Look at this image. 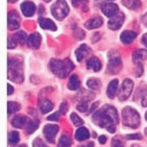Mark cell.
<instances>
[{
	"label": "cell",
	"mask_w": 147,
	"mask_h": 147,
	"mask_svg": "<svg viewBox=\"0 0 147 147\" xmlns=\"http://www.w3.org/2000/svg\"><path fill=\"white\" fill-rule=\"evenodd\" d=\"M67 111H68V106H67L66 101H64L63 104H61V106H60V109H59V112H60L61 114H65V113H66Z\"/></svg>",
	"instance_id": "d590c367"
},
{
	"label": "cell",
	"mask_w": 147,
	"mask_h": 147,
	"mask_svg": "<svg viewBox=\"0 0 147 147\" xmlns=\"http://www.w3.org/2000/svg\"><path fill=\"white\" fill-rule=\"evenodd\" d=\"M94 144L93 142H88V145H84V146H80V147H93Z\"/></svg>",
	"instance_id": "f6af8a7d"
},
{
	"label": "cell",
	"mask_w": 147,
	"mask_h": 147,
	"mask_svg": "<svg viewBox=\"0 0 147 147\" xmlns=\"http://www.w3.org/2000/svg\"><path fill=\"white\" fill-rule=\"evenodd\" d=\"M8 79L21 84L24 81L22 74V63L19 58H8Z\"/></svg>",
	"instance_id": "3957f363"
},
{
	"label": "cell",
	"mask_w": 147,
	"mask_h": 147,
	"mask_svg": "<svg viewBox=\"0 0 147 147\" xmlns=\"http://www.w3.org/2000/svg\"><path fill=\"white\" fill-rule=\"evenodd\" d=\"M74 33H76V35H78V33H79V39H84L85 33H84L82 31H80L79 28H78V30H77V28H74Z\"/></svg>",
	"instance_id": "ab89813d"
},
{
	"label": "cell",
	"mask_w": 147,
	"mask_h": 147,
	"mask_svg": "<svg viewBox=\"0 0 147 147\" xmlns=\"http://www.w3.org/2000/svg\"><path fill=\"white\" fill-rule=\"evenodd\" d=\"M125 20V14L122 12H118L115 16H113L108 21V27L111 30H119Z\"/></svg>",
	"instance_id": "9c48e42d"
},
{
	"label": "cell",
	"mask_w": 147,
	"mask_h": 147,
	"mask_svg": "<svg viewBox=\"0 0 147 147\" xmlns=\"http://www.w3.org/2000/svg\"><path fill=\"white\" fill-rule=\"evenodd\" d=\"M8 1H9V3H16L17 0H8Z\"/></svg>",
	"instance_id": "7dc6e473"
},
{
	"label": "cell",
	"mask_w": 147,
	"mask_h": 147,
	"mask_svg": "<svg viewBox=\"0 0 147 147\" xmlns=\"http://www.w3.org/2000/svg\"><path fill=\"white\" fill-rule=\"evenodd\" d=\"M137 38V33L136 32H133V31H125V32H122L121 35H120V40L122 44H131L134 39Z\"/></svg>",
	"instance_id": "2e32d148"
},
{
	"label": "cell",
	"mask_w": 147,
	"mask_h": 147,
	"mask_svg": "<svg viewBox=\"0 0 147 147\" xmlns=\"http://www.w3.org/2000/svg\"><path fill=\"white\" fill-rule=\"evenodd\" d=\"M39 13H44V7L42 6L39 7Z\"/></svg>",
	"instance_id": "bcb514c9"
},
{
	"label": "cell",
	"mask_w": 147,
	"mask_h": 147,
	"mask_svg": "<svg viewBox=\"0 0 147 147\" xmlns=\"http://www.w3.org/2000/svg\"><path fill=\"white\" fill-rule=\"evenodd\" d=\"M122 4L129 9H138L141 7L140 0H122Z\"/></svg>",
	"instance_id": "d4e9b609"
},
{
	"label": "cell",
	"mask_w": 147,
	"mask_h": 147,
	"mask_svg": "<svg viewBox=\"0 0 147 147\" xmlns=\"http://www.w3.org/2000/svg\"><path fill=\"white\" fill-rule=\"evenodd\" d=\"M101 25H102V19L100 17H94L85 24V26H86V28H88V30H94L96 27H100Z\"/></svg>",
	"instance_id": "ffe728a7"
},
{
	"label": "cell",
	"mask_w": 147,
	"mask_h": 147,
	"mask_svg": "<svg viewBox=\"0 0 147 147\" xmlns=\"http://www.w3.org/2000/svg\"><path fill=\"white\" fill-rule=\"evenodd\" d=\"M53 102L51 100H48V99H45V100H41L39 101V108H40V111L41 113H48L50 111H52L53 109Z\"/></svg>",
	"instance_id": "7402d4cb"
},
{
	"label": "cell",
	"mask_w": 147,
	"mask_h": 147,
	"mask_svg": "<svg viewBox=\"0 0 147 147\" xmlns=\"http://www.w3.org/2000/svg\"><path fill=\"white\" fill-rule=\"evenodd\" d=\"M71 138L67 136V134H63L59 139V144H58V147H71Z\"/></svg>",
	"instance_id": "4316f807"
},
{
	"label": "cell",
	"mask_w": 147,
	"mask_h": 147,
	"mask_svg": "<svg viewBox=\"0 0 147 147\" xmlns=\"http://www.w3.org/2000/svg\"><path fill=\"white\" fill-rule=\"evenodd\" d=\"M7 91H8V93H7L8 95H11V94H13V92H14V88H13V87H12V86H11V84H8V85H7Z\"/></svg>",
	"instance_id": "b9f144b4"
},
{
	"label": "cell",
	"mask_w": 147,
	"mask_h": 147,
	"mask_svg": "<svg viewBox=\"0 0 147 147\" xmlns=\"http://www.w3.org/2000/svg\"><path fill=\"white\" fill-rule=\"evenodd\" d=\"M20 109V105L16 101H8L7 104V111H8V115H11L12 113H16Z\"/></svg>",
	"instance_id": "f546056e"
},
{
	"label": "cell",
	"mask_w": 147,
	"mask_h": 147,
	"mask_svg": "<svg viewBox=\"0 0 147 147\" xmlns=\"http://www.w3.org/2000/svg\"><path fill=\"white\" fill-rule=\"evenodd\" d=\"M141 41H142V44L147 47V34H144V36H142V39H141Z\"/></svg>",
	"instance_id": "ee69618b"
},
{
	"label": "cell",
	"mask_w": 147,
	"mask_h": 147,
	"mask_svg": "<svg viewBox=\"0 0 147 147\" xmlns=\"http://www.w3.org/2000/svg\"><path fill=\"white\" fill-rule=\"evenodd\" d=\"M141 22H142L144 25L147 27V12H146V13L142 16V18H141Z\"/></svg>",
	"instance_id": "60d3db41"
},
{
	"label": "cell",
	"mask_w": 147,
	"mask_h": 147,
	"mask_svg": "<svg viewBox=\"0 0 147 147\" xmlns=\"http://www.w3.org/2000/svg\"><path fill=\"white\" fill-rule=\"evenodd\" d=\"M112 146H113V147H125V146H124V144L121 142V140L115 139V138L112 140Z\"/></svg>",
	"instance_id": "74e56055"
},
{
	"label": "cell",
	"mask_w": 147,
	"mask_h": 147,
	"mask_svg": "<svg viewBox=\"0 0 147 147\" xmlns=\"http://www.w3.org/2000/svg\"><path fill=\"white\" fill-rule=\"evenodd\" d=\"M61 115V113L58 111V112H55L54 114H52V115H50V117H48V120H50V121H55V120H58L59 119V117Z\"/></svg>",
	"instance_id": "f35d334b"
},
{
	"label": "cell",
	"mask_w": 147,
	"mask_h": 147,
	"mask_svg": "<svg viewBox=\"0 0 147 147\" xmlns=\"http://www.w3.org/2000/svg\"><path fill=\"white\" fill-rule=\"evenodd\" d=\"M28 122H30V119H27L25 115H17L13 118V120H12V125H13L14 127L17 128H25L27 127L28 125Z\"/></svg>",
	"instance_id": "7c38bea8"
},
{
	"label": "cell",
	"mask_w": 147,
	"mask_h": 147,
	"mask_svg": "<svg viewBox=\"0 0 147 147\" xmlns=\"http://www.w3.org/2000/svg\"><path fill=\"white\" fill-rule=\"evenodd\" d=\"M41 44V36L38 34V33H33L28 36V39H27V45L33 48V50H38L39 46Z\"/></svg>",
	"instance_id": "5bb4252c"
},
{
	"label": "cell",
	"mask_w": 147,
	"mask_h": 147,
	"mask_svg": "<svg viewBox=\"0 0 147 147\" xmlns=\"http://www.w3.org/2000/svg\"><path fill=\"white\" fill-rule=\"evenodd\" d=\"M122 122L131 128H138L140 125V115L132 107H125L122 109Z\"/></svg>",
	"instance_id": "277c9868"
},
{
	"label": "cell",
	"mask_w": 147,
	"mask_h": 147,
	"mask_svg": "<svg viewBox=\"0 0 147 147\" xmlns=\"http://www.w3.org/2000/svg\"><path fill=\"white\" fill-rule=\"evenodd\" d=\"M90 138V132L87 128L85 127H80L76 131V139L78 141H84V140H87Z\"/></svg>",
	"instance_id": "44dd1931"
},
{
	"label": "cell",
	"mask_w": 147,
	"mask_h": 147,
	"mask_svg": "<svg viewBox=\"0 0 147 147\" xmlns=\"http://www.w3.org/2000/svg\"><path fill=\"white\" fill-rule=\"evenodd\" d=\"M7 22H8V28L9 30H17L20 26V18H19V14L16 11H12L8 13Z\"/></svg>",
	"instance_id": "8fae6325"
},
{
	"label": "cell",
	"mask_w": 147,
	"mask_h": 147,
	"mask_svg": "<svg viewBox=\"0 0 147 147\" xmlns=\"http://www.w3.org/2000/svg\"><path fill=\"white\" fill-rule=\"evenodd\" d=\"M67 86H68V90H71V91L78 90L80 87V80H79V78L77 76H71Z\"/></svg>",
	"instance_id": "cb8c5ba5"
},
{
	"label": "cell",
	"mask_w": 147,
	"mask_h": 147,
	"mask_svg": "<svg viewBox=\"0 0 147 147\" xmlns=\"http://www.w3.org/2000/svg\"><path fill=\"white\" fill-rule=\"evenodd\" d=\"M101 9H102V13L108 18H112L113 16H115L119 12V7L115 4H112V3L102 4L101 5Z\"/></svg>",
	"instance_id": "30bf717a"
},
{
	"label": "cell",
	"mask_w": 147,
	"mask_h": 147,
	"mask_svg": "<svg viewBox=\"0 0 147 147\" xmlns=\"http://www.w3.org/2000/svg\"><path fill=\"white\" fill-rule=\"evenodd\" d=\"M21 12L25 17H32L35 13V5L31 1H24L21 4Z\"/></svg>",
	"instance_id": "4fadbf2b"
},
{
	"label": "cell",
	"mask_w": 147,
	"mask_h": 147,
	"mask_svg": "<svg viewBox=\"0 0 147 147\" xmlns=\"http://www.w3.org/2000/svg\"><path fill=\"white\" fill-rule=\"evenodd\" d=\"M118 87H119L118 79H114V80H112L111 82H109L108 87H107V95H108V98H111V99L115 98V94L118 92Z\"/></svg>",
	"instance_id": "ac0fdd59"
},
{
	"label": "cell",
	"mask_w": 147,
	"mask_h": 147,
	"mask_svg": "<svg viewBox=\"0 0 147 147\" xmlns=\"http://www.w3.org/2000/svg\"><path fill=\"white\" fill-rule=\"evenodd\" d=\"M44 137L46 138V140L48 142L53 144L55 140V136L59 132V126L58 125H52V124H48L44 127Z\"/></svg>",
	"instance_id": "ba28073f"
},
{
	"label": "cell",
	"mask_w": 147,
	"mask_h": 147,
	"mask_svg": "<svg viewBox=\"0 0 147 147\" xmlns=\"http://www.w3.org/2000/svg\"><path fill=\"white\" fill-rule=\"evenodd\" d=\"M133 90V81L131 79H125L122 81V85L120 87V92H119V100L120 101H125L127 100Z\"/></svg>",
	"instance_id": "52a82bcc"
},
{
	"label": "cell",
	"mask_w": 147,
	"mask_h": 147,
	"mask_svg": "<svg viewBox=\"0 0 147 147\" xmlns=\"http://www.w3.org/2000/svg\"><path fill=\"white\" fill-rule=\"evenodd\" d=\"M132 147H140V146H139V145H133Z\"/></svg>",
	"instance_id": "c3c4849f"
},
{
	"label": "cell",
	"mask_w": 147,
	"mask_h": 147,
	"mask_svg": "<svg viewBox=\"0 0 147 147\" xmlns=\"http://www.w3.org/2000/svg\"><path fill=\"white\" fill-rule=\"evenodd\" d=\"M19 140H20V137H19V133L17 131H13V132H11L8 134V144L11 146L17 145L19 142Z\"/></svg>",
	"instance_id": "83f0119b"
},
{
	"label": "cell",
	"mask_w": 147,
	"mask_h": 147,
	"mask_svg": "<svg viewBox=\"0 0 147 147\" xmlns=\"http://www.w3.org/2000/svg\"><path fill=\"white\" fill-rule=\"evenodd\" d=\"M91 52H92L91 48H90L87 45H81V46H79L78 50L76 51V55H77L78 61H82Z\"/></svg>",
	"instance_id": "9a60e30c"
},
{
	"label": "cell",
	"mask_w": 147,
	"mask_h": 147,
	"mask_svg": "<svg viewBox=\"0 0 147 147\" xmlns=\"http://www.w3.org/2000/svg\"><path fill=\"white\" fill-rule=\"evenodd\" d=\"M20 147H26V146H20Z\"/></svg>",
	"instance_id": "f5cc1de1"
},
{
	"label": "cell",
	"mask_w": 147,
	"mask_h": 147,
	"mask_svg": "<svg viewBox=\"0 0 147 147\" xmlns=\"http://www.w3.org/2000/svg\"><path fill=\"white\" fill-rule=\"evenodd\" d=\"M101 86L100 84V80H98L95 78H91L87 80V87L91 88V90H99Z\"/></svg>",
	"instance_id": "f1b7e54d"
},
{
	"label": "cell",
	"mask_w": 147,
	"mask_h": 147,
	"mask_svg": "<svg viewBox=\"0 0 147 147\" xmlns=\"http://www.w3.org/2000/svg\"><path fill=\"white\" fill-rule=\"evenodd\" d=\"M44 1H51V0H44Z\"/></svg>",
	"instance_id": "f907efd6"
},
{
	"label": "cell",
	"mask_w": 147,
	"mask_h": 147,
	"mask_svg": "<svg viewBox=\"0 0 147 147\" xmlns=\"http://www.w3.org/2000/svg\"><path fill=\"white\" fill-rule=\"evenodd\" d=\"M52 14L58 20H63L68 14V5L65 0H57L52 6Z\"/></svg>",
	"instance_id": "5b68a950"
},
{
	"label": "cell",
	"mask_w": 147,
	"mask_h": 147,
	"mask_svg": "<svg viewBox=\"0 0 147 147\" xmlns=\"http://www.w3.org/2000/svg\"><path fill=\"white\" fill-rule=\"evenodd\" d=\"M122 67V63L118 52L111 51L108 53V72L111 74H117Z\"/></svg>",
	"instance_id": "8992f818"
},
{
	"label": "cell",
	"mask_w": 147,
	"mask_h": 147,
	"mask_svg": "<svg viewBox=\"0 0 147 147\" xmlns=\"http://www.w3.org/2000/svg\"><path fill=\"white\" fill-rule=\"evenodd\" d=\"M38 125H39V122L36 121V120H30L28 125H27V127H26V132H27L28 134L33 133L36 128H38Z\"/></svg>",
	"instance_id": "4dcf8cb0"
},
{
	"label": "cell",
	"mask_w": 147,
	"mask_h": 147,
	"mask_svg": "<svg viewBox=\"0 0 147 147\" xmlns=\"http://www.w3.org/2000/svg\"><path fill=\"white\" fill-rule=\"evenodd\" d=\"M71 120L73 122V125H76V126H81L84 124L82 119L80 117H78V114H76V113H72L71 114Z\"/></svg>",
	"instance_id": "1f68e13d"
},
{
	"label": "cell",
	"mask_w": 147,
	"mask_h": 147,
	"mask_svg": "<svg viewBox=\"0 0 147 147\" xmlns=\"http://www.w3.org/2000/svg\"><path fill=\"white\" fill-rule=\"evenodd\" d=\"M92 118H93L94 124H96L98 126L107 129L109 133L115 132L117 124L119 121V117H118L117 109L113 106H111V105L104 106L101 109L96 111Z\"/></svg>",
	"instance_id": "6da1fadb"
},
{
	"label": "cell",
	"mask_w": 147,
	"mask_h": 147,
	"mask_svg": "<svg viewBox=\"0 0 147 147\" xmlns=\"http://www.w3.org/2000/svg\"><path fill=\"white\" fill-rule=\"evenodd\" d=\"M38 22H39L40 27H42L44 30H51V31H55L57 30L55 24L52 20H50V19H46V18H41L40 17Z\"/></svg>",
	"instance_id": "d6986e66"
},
{
	"label": "cell",
	"mask_w": 147,
	"mask_h": 147,
	"mask_svg": "<svg viewBox=\"0 0 147 147\" xmlns=\"http://www.w3.org/2000/svg\"><path fill=\"white\" fill-rule=\"evenodd\" d=\"M106 1H113V0H106Z\"/></svg>",
	"instance_id": "816d5d0a"
},
{
	"label": "cell",
	"mask_w": 147,
	"mask_h": 147,
	"mask_svg": "<svg viewBox=\"0 0 147 147\" xmlns=\"http://www.w3.org/2000/svg\"><path fill=\"white\" fill-rule=\"evenodd\" d=\"M72 4L76 7H80L82 6V11L87 9V0H72Z\"/></svg>",
	"instance_id": "d6a6232c"
},
{
	"label": "cell",
	"mask_w": 147,
	"mask_h": 147,
	"mask_svg": "<svg viewBox=\"0 0 147 147\" xmlns=\"http://www.w3.org/2000/svg\"><path fill=\"white\" fill-rule=\"evenodd\" d=\"M142 60H147V51L137 50L133 53V61H136V63H141Z\"/></svg>",
	"instance_id": "603a6c76"
},
{
	"label": "cell",
	"mask_w": 147,
	"mask_h": 147,
	"mask_svg": "<svg viewBox=\"0 0 147 147\" xmlns=\"http://www.w3.org/2000/svg\"><path fill=\"white\" fill-rule=\"evenodd\" d=\"M106 140H107V139H106L105 136H100V137H99V142H100V144H105Z\"/></svg>",
	"instance_id": "7bdbcfd3"
},
{
	"label": "cell",
	"mask_w": 147,
	"mask_h": 147,
	"mask_svg": "<svg viewBox=\"0 0 147 147\" xmlns=\"http://www.w3.org/2000/svg\"><path fill=\"white\" fill-rule=\"evenodd\" d=\"M50 68L54 74L59 78H66L71 71L74 68V65L69 59H64V60H58V59H52L50 61Z\"/></svg>",
	"instance_id": "7a4b0ae2"
},
{
	"label": "cell",
	"mask_w": 147,
	"mask_h": 147,
	"mask_svg": "<svg viewBox=\"0 0 147 147\" xmlns=\"http://www.w3.org/2000/svg\"><path fill=\"white\" fill-rule=\"evenodd\" d=\"M101 67H102L101 61L98 59V58H95V57H92V58L87 61V68H88V69H92V71H94V72H99V71L101 69Z\"/></svg>",
	"instance_id": "e0dca14e"
},
{
	"label": "cell",
	"mask_w": 147,
	"mask_h": 147,
	"mask_svg": "<svg viewBox=\"0 0 147 147\" xmlns=\"http://www.w3.org/2000/svg\"><path fill=\"white\" fill-rule=\"evenodd\" d=\"M145 119L147 120V112H146V114H145Z\"/></svg>",
	"instance_id": "681fc988"
},
{
	"label": "cell",
	"mask_w": 147,
	"mask_h": 147,
	"mask_svg": "<svg viewBox=\"0 0 147 147\" xmlns=\"http://www.w3.org/2000/svg\"><path fill=\"white\" fill-rule=\"evenodd\" d=\"M139 93V92H138ZM139 95H141V106L147 107V88L144 87L142 93H139Z\"/></svg>",
	"instance_id": "836d02e7"
},
{
	"label": "cell",
	"mask_w": 147,
	"mask_h": 147,
	"mask_svg": "<svg viewBox=\"0 0 147 147\" xmlns=\"http://www.w3.org/2000/svg\"><path fill=\"white\" fill-rule=\"evenodd\" d=\"M12 38H13V40H14L16 44H25L27 36H26V33L24 32V31H19L16 35L12 36Z\"/></svg>",
	"instance_id": "484cf974"
},
{
	"label": "cell",
	"mask_w": 147,
	"mask_h": 147,
	"mask_svg": "<svg viewBox=\"0 0 147 147\" xmlns=\"http://www.w3.org/2000/svg\"><path fill=\"white\" fill-rule=\"evenodd\" d=\"M33 147H47V145L39 138H36L33 140Z\"/></svg>",
	"instance_id": "e575fe53"
},
{
	"label": "cell",
	"mask_w": 147,
	"mask_h": 147,
	"mask_svg": "<svg viewBox=\"0 0 147 147\" xmlns=\"http://www.w3.org/2000/svg\"><path fill=\"white\" fill-rule=\"evenodd\" d=\"M126 138H127L128 140H133V139L140 140V139H141V134H139V133H137V134H128Z\"/></svg>",
	"instance_id": "8d00e7d4"
}]
</instances>
